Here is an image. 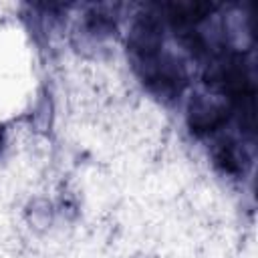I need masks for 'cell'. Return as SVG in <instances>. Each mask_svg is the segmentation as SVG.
<instances>
[{"label":"cell","instance_id":"1","mask_svg":"<svg viewBox=\"0 0 258 258\" xmlns=\"http://www.w3.org/2000/svg\"><path fill=\"white\" fill-rule=\"evenodd\" d=\"M228 121V111L222 105L196 101L189 107V125L196 133H208L222 127Z\"/></svg>","mask_w":258,"mask_h":258},{"label":"cell","instance_id":"2","mask_svg":"<svg viewBox=\"0 0 258 258\" xmlns=\"http://www.w3.org/2000/svg\"><path fill=\"white\" fill-rule=\"evenodd\" d=\"M216 161L226 169V171H236L238 169V161L234 155V147L232 145H220L216 151Z\"/></svg>","mask_w":258,"mask_h":258},{"label":"cell","instance_id":"3","mask_svg":"<svg viewBox=\"0 0 258 258\" xmlns=\"http://www.w3.org/2000/svg\"><path fill=\"white\" fill-rule=\"evenodd\" d=\"M0 143H2V131H0Z\"/></svg>","mask_w":258,"mask_h":258}]
</instances>
